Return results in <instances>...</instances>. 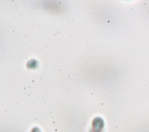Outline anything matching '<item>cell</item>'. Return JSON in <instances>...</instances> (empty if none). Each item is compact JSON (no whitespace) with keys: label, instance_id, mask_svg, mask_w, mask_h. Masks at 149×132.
<instances>
[{"label":"cell","instance_id":"6da1fadb","mask_svg":"<svg viewBox=\"0 0 149 132\" xmlns=\"http://www.w3.org/2000/svg\"><path fill=\"white\" fill-rule=\"evenodd\" d=\"M104 122L102 118L97 117L93 119L90 132H104Z\"/></svg>","mask_w":149,"mask_h":132},{"label":"cell","instance_id":"7a4b0ae2","mask_svg":"<svg viewBox=\"0 0 149 132\" xmlns=\"http://www.w3.org/2000/svg\"><path fill=\"white\" fill-rule=\"evenodd\" d=\"M27 66L29 68H35L37 66V60H31L28 63Z\"/></svg>","mask_w":149,"mask_h":132},{"label":"cell","instance_id":"3957f363","mask_svg":"<svg viewBox=\"0 0 149 132\" xmlns=\"http://www.w3.org/2000/svg\"><path fill=\"white\" fill-rule=\"evenodd\" d=\"M31 132H42L40 129L38 127H34L32 128V129L31 130Z\"/></svg>","mask_w":149,"mask_h":132}]
</instances>
